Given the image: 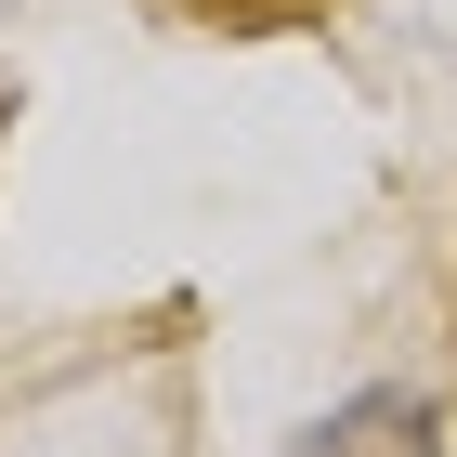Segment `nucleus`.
Listing matches in <instances>:
<instances>
[{
    "mask_svg": "<svg viewBox=\"0 0 457 457\" xmlns=\"http://www.w3.org/2000/svg\"><path fill=\"white\" fill-rule=\"evenodd\" d=\"M314 445H327V457H431V405H405V392H366V405H340Z\"/></svg>",
    "mask_w": 457,
    "mask_h": 457,
    "instance_id": "1",
    "label": "nucleus"
},
{
    "mask_svg": "<svg viewBox=\"0 0 457 457\" xmlns=\"http://www.w3.org/2000/svg\"><path fill=\"white\" fill-rule=\"evenodd\" d=\"M170 13H196V27H301L327 0H170Z\"/></svg>",
    "mask_w": 457,
    "mask_h": 457,
    "instance_id": "2",
    "label": "nucleus"
}]
</instances>
